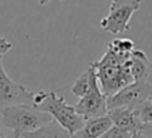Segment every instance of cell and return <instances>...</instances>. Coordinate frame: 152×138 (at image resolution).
I'll return each instance as SVG.
<instances>
[{"label":"cell","instance_id":"obj_9","mask_svg":"<svg viewBox=\"0 0 152 138\" xmlns=\"http://www.w3.org/2000/svg\"><path fill=\"white\" fill-rule=\"evenodd\" d=\"M113 126L108 115L85 121L83 126L72 135V138H100Z\"/></svg>","mask_w":152,"mask_h":138},{"label":"cell","instance_id":"obj_2","mask_svg":"<svg viewBox=\"0 0 152 138\" xmlns=\"http://www.w3.org/2000/svg\"><path fill=\"white\" fill-rule=\"evenodd\" d=\"M32 106L42 113H47L57 121L63 129H66L70 135L81 129L85 124L81 115H78L74 110V106L66 103L65 98L61 97L57 91H39L34 92Z\"/></svg>","mask_w":152,"mask_h":138},{"label":"cell","instance_id":"obj_13","mask_svg":"<svg viewBox=\"0 0 152 138\" xmlns=\"http://www.w3.org/2000/svg\"><path fill=\"white\" fill-rule=\"evenodd\" d=\"M108 47L113 50L115 52H117L118 55H123V56H129L131 52L135 50V43H133L132 39H128V38H121V39H115L112 40Z\"/></svg>","mask_w":152,"mask_h":138},{"label":"cell","instance_id":"obj_14","mask_svg":"<svg viewBox=\"0 0 152 138\" xmlns=\"http://www.w3.org/2000/svg\"><path fill=\"white\" fill-rule=\"evenodd\" d=\"M135 111L140 119L141 125L143 124H152V99L145 101L135 107Z\"/></svg>","mask_w":152,"mask_h":138},{"label":"cell","instance_id":"obj_19","mask_svg":"<svg viewBox=\"0 0 152 138\" xmlns=\"http://www.w3.org/2000/svg\"><path fill=\"white\" fill-rule=\"evenodd\" d=\"M131 138H144V137H143V135L140 134V133H136V134L131 135Z\"/></svg>","mask_w":152,"mask_h":138},{"label":"cell","instance_id":"obj_8","mask_svg":"<svg viewBox=\"0 0 152 138\" xmlns=\"http://www.w3.org/2000/svg\"><path fill=\"white\" fill-rule=\"evenodd\" d=\"M106 115L110 118L113 126L131 135L139 133L141 127V122L135 109H131V107H117V109L108 110Z\"/></svg>","mask_w":152,"mask_h":138},{"label":"cell","instance_id":"obj_7","mask_svg":"<svg viewBox=\"0 0 152 138\" xmlns=\"http://www.w3.org/2000/svg\"><path fill=\"white\" fill-rule=\"evenodd\" d=\"M74 110L85 121L106 115V113H108V109H106V97L101 91L98 81L94 82L90 91L85 97L81 98L80 102L74 106Z\"/></svg>","mask_w":152,"mask_h":138},{"label":"cell","instance_id":"obj_1","mask_svg":"<svg viewBox=\"0 0 152 138\" xmlns=\"http://www.w3.org/2000/svg\"><path fill=\"white\" fill-rule=\"evenodd\" d=\"M129 56L118 55L110 47H108L105 54L92 63L96 69L100 89L106 98L112 97L121 89L133 83L129 67Z\"/></svg>","mask_w":152,"mask_h":138},{"label":"cell","instance_id":"obj_10","mask_svg":"<svg viewBox=\"0 0 152 138\" xmlns=\"http://www.w3.org/2000/svg\"><path fill=\"white\" fill-rule=\"evenodd\" d=\"M129 67H131L133 82H147L152 63L145 55V52L135 48L129 56Z\"/></svg>","mask_w":152,"mask_h":138},{"label":"cell","instance_id":"obj_15","mask_svg":"<svg viewBox=\"0 0 152 138\" xmlns=\"http://www.w3.org/2000/svg\"><path fill=\"white\" fill-rule=\"evenodd\" d=\"M100 138H131V134H128V133H125V131H121L120 129L112 126L105 134L101 135Z\"/></svg>","mask_w":152,"mask_h":138},{"label":"cell","instance_id":"obj_16","mask_svg":"<svg viewBox=\"0 0 152 138\" xmlns=\"http://www.w3.org/2000/svg\"><path fill=\"white\" fill-rule=\"evenodd\" d=\"M12 48V43L7 38H0V56H3L6 52Z\"/></svg>","mask_w":152,"mask_h":138},{"label":"cell","instance_id":"obj_5","mask_svg":"<svg viewBox=\"0 0 152 138\" xmlns=\"http://www.w3.org/2000/svg\"><path fill=\"white\" fill-rule=\"evenodd\" d=\"M152 99V85L148 82H133L121 89L115 95L106 98V109L112 110L117 107L135 109L140 103Z\"/></svg>","mask_w":152,"mask_h":138},{"label":"cell","instance_id":"obj_3","mask_svg":"<svg viewBox=\"0 0 152 138\" xmlns=\"http://www.w3.org/2000/svg\"><path fill=\"white\" fill-rule=\"evenodd\" d=\"M53 119L47 113H42L28 105H11L0 107V122L14 131V138H20L24 133H30L45 126Z\"/></svg>","mask_w":152,"mask_h":138},{"label":"cell","instance_id":"obj_11","mask_svg":"<svg viewBox=\"0 0 152 138\" xmlns=\"http://www.w3.org/2000/svg\"><path fill=\"white\" fill-rule=\"evenodd\" d=\"M20 138H72L66 129H63L57 121L51 119L49 124L30 133H24Z\"/></svg>","mask_w":152,"mask_h":138},{"label":"cell","instance_id":"obj_17","mask_svg":"<svg viewBox=\"0 0 152 138\" xmlns=\"http://www.w3.org/2000/svg\"><path fill=\"white\" fill-rule=\"evenodd\" d=\"M144 138H152V124H143L139 130Z\"/></svg>","mask_w":152,"mask_h":138},{"label":"cell","instance_id":"obj_12","mask_svg":"<svg viewBox=\"0 0 152 138\" xmlns=\"http://www.w3.org/2000/svg\"><path fill=\"white\" fill-rule=\"evenodd\" d=\"M94 82H97V75H96V69L90 64L89 69L86 70L83 74H81L80 77L75 79V82L72 86V92L73 95L81 98H83L88 92L90 91L92 86L94 85Z\"/></svg>","mask_w":152,"mask_h":138},{"label":"cell","instance_id":"obj_18","mask_svg":"<svg viewBox=\"0 0 152 138\" xmlns=\"http://www.w3.org/2000/svg\"><path fill=\"white\" fill-rule=\"evenodd\" d=\"M38 1H39L40 6H46V4H49L50 1H51V0H38ZM59 1H62V0H59Z\"/></svg>","mask_w":152,"mask_h":138},{"label":"cell","instance_id":"obj_6","mask_svg":"<svg viewBox=\"0 0 152 138\" xmlns=\"http://www.w3.org/2000/svg\"><path fill=\"white\" fill-rule=\"evenodd\" d=\"M34 92L27 90L23 85L14 82L3 69V59L0 56V107L11 105L32 106Z\"/></svg>","mask_w":152,"mask_h":138},{"label":"cell","instance_id":"obj_20","mask_svg":"<svg viewBox=\"0 0 152 138\" xmlns=\"http://www.w3.org/2000/svg\"><path fill=\"white\" fill-rule=\"evenodd\" d=\"M0 138H7V137H6V135H4L1 131H0Z\"/></svg>","mask_w":152,"mask_h":138},{"label":"cell","instance_id":"obj_4","mask_svg":"<svg viewBox=\"0 0 152 138\" xmlns=\"http://www.w3.org/2000/svg\"><path fill=\"white\" fill-rule=\"evenodd\" d=\"M141 0H110L109 12L100 22V27L113 35L129 31V20L140 8Z\"/></svg>","mask_w":152,"mask_h":138}]
</instances>
